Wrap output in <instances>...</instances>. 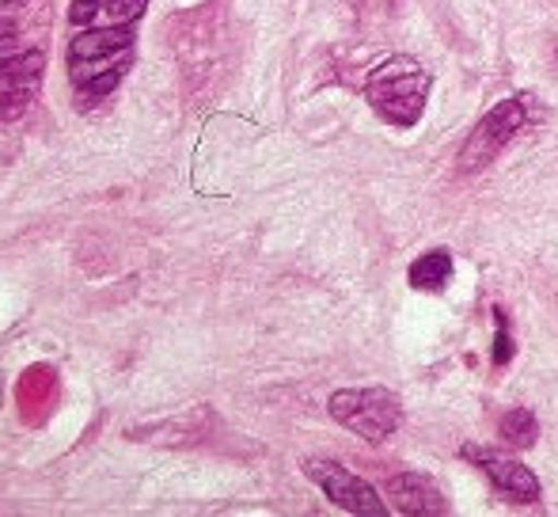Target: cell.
Segmentation results:
<instances>
[{"instance_id": "1", "label": "cell", "mask_w": 558, "mask_h": 517, "mask_svg": "<svg viewBox=\"0 0 558 517\" xmlns=\"http://www.w3.org/2000/svg\"><path fill=\"white\" fill-rule=\"evenodd\" d=\"M148 0H76L73 27L69 38V81L81 96L104 99L122 84L133 61V43H137V23L145 15Z\"/></svg>"}, {"instance_id": "8", "label": "cell", "mask_w": 558, "mask_h": 517, "mask_svg": "<svg viewBox=\"0 0 558 517\" xmlns=\"http://www.w3.org/2000/svg\"><path fill=\"white\" fill-rule=\"evenodd\" d=\"M388 498L396 503L399 514H418V517H429V514H445L448 503L437 491V483L422 472H403V476H391L388 480Z\"/></svg>"}, {"instance_id": "2", "label": "cell", "mask_w": 558, "mask_h": 517, "mask_svg": "<svg viewBox=\"0 0 558 517\" xmlns=\"http://www.w3.org/2000/svg\"><path fill=\"white\" fill-rule=\"evenodd\" d=\"M429 84L434 76L418 65L414 58H388L384 65H376L365 81V96L373 104V111L391 127H418V119L426 115Z\"/></svg>"}, {"instance_id": "4", "label": "cell", "mask_w": 558, "mask_h": 517, "mask_svg": "<svg viewBox=\"0 0 558 517\" xmlns=\"http://www.w3.org/2000/svg\"><path fill=\"white\" fill-rule=\"evenodd\" d=\"M331 419L365 442H384L403 426V407L384 388H350L331 396Z\"/></svg>"}, {"instance_id": "3", "label": "cell", "mask_w": 558, "mask_h": 517, "mask_svg": "<svg viewBox=\"0 0 558 517\" xmlns=\"http://www.w3.org/2000/svg\"><path fill=\"white\" fill-rule=\"evenodd\" d=\"M539 119H544V104H539L536 96H513V99H506V104H498L475 130H471V137L463 141L460 168L463 171L486 168L509 141L521 137L529 127H536Z\"/></svg>"}, {"instance_id": "5", "label": "cell", "mask_w": 558, "mask_h": 517, "mask_svg": "<svg viewBox=\"0 0 558 517\" xmlns=\"http://www.w3.org/2000/svg\"><path fill=\"white\" fill-rule=\"evenodd\" d=\"M43 50H31V46L0 58V122H15L20 115H27L43 88Z\"/></svg>"}, {"instance_id": "6", "label": "cell", "mask_w": 558, "mask_h": 517, "mask_svg": "<svg viewBox=\"0 0 558 517\" xmlns=\"http://www.w3.org/2000/svg\"><path fill=\"white\" fill-rule=\"evenodd\" d=\"M304 472H308V480L319 483V491H324L335 506H342L345 514H357V517H384L388 514V506L380 503V495H376L361 476L345 472L342 465H331V460H308Z\"/></svg>"}, {"instance_id": "10", "label": "cell", "mask_w": 558, "mask_h": 517, "mask_svg": "<svg viewBox=\"0 0 558 517\" xmlns=\"http://www.w3.org/2000/svg\"><path fill=\"white\" fill-rule=\"evenodd\" d=\"M501 437H506L509 445H517V449L536 445V437H539L536 414H532L529 407H513V411H506V419H501Z\"/></svg>"}, {"instance_id": "7", "label": "cell", "mask_w": 558, "mask_h": 517, "mask_svg": "<svg viewBox=\"0 0 558 517\" xmlns=\"http://www.w3.org/2000/svg\"><path fill=\"white\" fill-rule=\"evenodd\" d=\"M463 457L475 460L483 468V476L509 498V503H536L539 498V480L521 465V460H509L501 453L478 449V445H463Z\"/></svg>"}, {"instance_id": "9", "label": "cell", "mask_w": 558, "mask_h": 517, "mask_svg": "<svg viewBox=\"0 0 558 517\" xmlns=\"http://www.w3.org/2000/svg\"><path fill=\"white\" fill-rule=\"evenodd\" d=\"M448 281H452V255H448L445 248L426 252L411 266V286L422 289V293H437V289H445Z\"/></svg>"}, {"instance_id": "11", "label": "cell", "mask_w": 558, "mask_h": 517, "mask_svg": "<svg viewBox=\"0 0 558 517\" xmlns=\"http://www.w3.org/2000/svg\"><path fill=\"white\" fill-rule=\"evenodd\" d=\"M494 324H498V342H494V365H506L513 358V339H509L506 312H494Z\"/></svg>"}, {"instance_id": "12", "label": "cell", "mask_w": 558, "mask_h": 517, "mask_svg": "<svg viewBox=\"0 0 558 517\" xmlns=\"http://www.w3.org/2000/svg\"><path fill=\"white\" fill-rule=\"evenodd\" d=\"M27 4V0H0V12H12V8Z\"/></svg>"}]
</instances>
